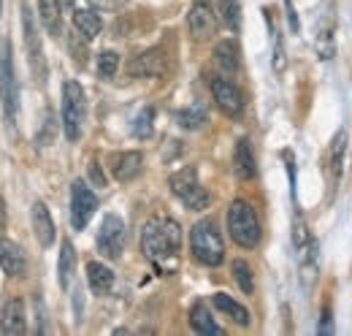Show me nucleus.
<instances>
[{"label":"nucleus","mask_w":352,"mask_h":336,"mask_svg":"<svg viewBox=\"0 0 352 336\" xmlns=\"http://www.w3.org/2000/svg\"><path fill=\"white\" fill-rule=\"evenodd\" d=\"M293 244H296V250L301 252V258H309V250H311V236H309L307 225H304V220H301V217L296 220V228H293Z\"/></svg>","instance_id":"nucleus-29"},{"label":"nucleus","mask_w":352,"mask_h":336,"mask_svg":"<svg viewBox=\"0 0 352 336\" xmlns=\"http://www.w3.org/2000/svg\"><path fill=\"white\" fill-rule=\"evenodd\" d=\"M22 30H25V46H28V63H30V71L36 76V82H46V57H44V46H41V36H38V28L30 17L28 8H22Z\"/></svg>","instance_id":"nucleus-9"},{"label":"nucleus","mask_w":352,"mask_h":336,"mask_svg":"<svg viewBox=\"0 0 352 336\" xmlns=\"http://www.w3.org/2000/svg\"><path fill=\"white\" fill-rule=\"evenodd\" d=\"M190 250H192V258L204 266H220L225 260V244H222L220 231L212 220H201V222L192 225Z\"/></svg>","instance_id":"nucleus-3"},{"label":"nucleus","mask_w":352,"mask_h":336,"mask_svg":"<svg viewBox=\"0 0 352 336\" xmlns=\"http://www.w3.org/2000/svg\"><path fill=\"white\" fill-rule=\"evenodd\" d=\"M152 120H155V109H144V112L135 117V123H133V136L149 138V136H152Z\"/></svg>","instance_id":"nucleus-32"},{"label":"nucleus","mask_w":352,"mask_h":336,"mask_svg":"<svg viewBox=\"0 0 352 336\" xmlns=\"http://www.w3.org/2000/svg\"><path fill=\"white\" fill-rule=\"evenodd\" d=\"M214 306L225 312L228 317H233V323H239V326H250V312H247V306H241L239 301H233L230 295L225 293H214Z\"/></svg>","instance_id":"nucleus-23"},{"label":"nucleus","mask_w":352,"mask_h":336,"mask_svg":"<svg viewBox=\"0 0 352 336\" xmlns=\"http://www.w3.org/2000/svg\"><path fill=\"white\" fill-rule=\"evenodd\" d=\"M141 250L157 269L171 271L182 252V225L163 214L149 217L141 231Z\"/></svg>","instance_id":"nucleus-1"},{"label":"nucleus","mask_w":352,"mask_h":336,"mask_svg":"<svg viewBox=\"0 0 352 336\" xmlns=\"http://www.w3.org/2000/svg\"><path fill=\"white\" fill-rule=\"evenodd\" d=\"M344 149H347V133L339 130L336 138H333V147H331V168L333 174H342V158H344Z\"/></svg>","instance_id":"nucleus-31"},{"label":"nucleus","mask_w":352,"mask_h":336,"mask_svg":"<svg viewBox=\"0 0 352 336\" xmlns=\"http://www.w3.org/2000/svg\"><path fill=\"white\" fill-rule=\"evenodd\" d=\"M141 168H144V155L141 152H122V155L114 158L111 174H114L117 182H131L141 174Z\"/></svg>","instance_id":"nucleus-15"},{"label":"nucleus","mask_w":352,"mask_h":336,"mask_svg":"<svg viewBox=\"0 0 352 336\" xmlns=\"http://www.w3.org/2000/svg\"><path fill=\"white\" fill-rule=\"evenodd\" d=\"M214 63L220 65L228 76L239 74V68H241V54H239L236 41H230V39H228V41L217 43V46H214Z\"/></svg>","instance_id":"nucleus-18"},{"label":"nucleus","mask_w":352,"mask_h":336,"mask_svg":"<svg viewBox=\"0 0 352 336\" xmlns=\"http://www.w3.org/2000/svg\"><path fill=\"white\" fill-rule=\"evenodd\" d=\"M0 328H3L6 334H25V331H28V315H25L22 298H11V301L3 306Z\"/></svg>","instance_id":"nucleus-14"},{"label":"nucleus","mask_w":352,"mask_h":336,"mask_svg":"<svg viewBox=\"0 0 352 336\" xmlns=\"http://www.w3.org/2000/svg\"><path fill=\"white\" fill-rule=\"evenodd\" d=\"M125 250V222L117 214H106L98 231V252L109 260H117Z\"/></svg>","instance_id":"nucleus-8"},{"label":"nucleus","mask_w":352,"mask_h":336,"mask_svg":"<svg viewBox=\"0 0 352 336\" xmlns=\"http://www.w3.org/2000/svg\"><path fill=\"white\" fill-rule=\"evenodd\" d=\"M212 95L217 101V106L222 109V114L228 117H241L244 114V92L225 76H212Z\"/></svg>","instance_id":"nucleus-11"},{"label":"nucleus","mask_w":352,"mask_h":336,"mask_svg":"<svg viewBox=\"0 0 352 336\" xmlns=\"http://www.w3.org/2000/svg\"><path fill=\"white\" fill-rule=\"evenodd\" d=\"M87 120V98L79 82H65L63 87V127H65V138L76 141L82 136V127Z\"/></svg>","instance_id":"nucleus-5"},{"label":"nucleus","mask_w":352,"mask_h":336,"mask_svg":"<svg viewBox=\"0 0 352 336\" xmlns=\"http://www.w3.org/2000/svg\"><path fill=\"white\" fill-rule=\"evenodd\" d=\"M87 41L89 39H79V36H71V41H68V49H71V54L76 57V63L79 65H85V60H87Z\"/></svg>","instance_id":"nucleus-33"},{"label":"nucleus","mask_w":352,"mask_h":336,"mask_svg":"<svg viewBox=\"0 0 352 336\" xmlns=\"http://www.w3.org/2000/svg\"><path fill=\"white\" fill-rule=\"evenodd\" d=\"M228 231H230V239L244 247V250H255L261 244V220L255 209L247 204V201H233L230 209H228Z\"/></svg>","instance_id":"nucleus-2"},{"label":"nucleus","mask_w":352,"mask_h":336,"mask_svg":"<svg viewBox=\"0 0 352 336\" xmlns=\"http://www.w3.org/2000/svg\"><path fill=\"white\" fill-rule=\"evenodd\" d=\"M38 14L44 22L49 36H60L63 33V11H60V0H38Z\"/></svg>","instance_id":"nucleus-20"},{"label":"nucleus","mask_w":352,"mask_h":336,"mask_svg":"<svg viewBox=\"0 0 352 336\" xmlns=\"http://www.w3.org/2000/svg\"><path fill=\"white\" fill-rule=\"evenodd\" d=\"M117 68H120V54L117 52H100V57H98V74L103 79H111L117 74Z\"/></svg>","instance_id":"nucleus-30"},{"label":"nucleus","mask_w":352,"mask_h":336,"mask_svg":"<svg viewBox=\"0 0 352 336\" xmlns=\"http://www.w3.org/2000/svg\"><path fill=\"white\" fill-rule=\"evenodd\" d=\"M87 282L92 288V293L103 295L114 288V271L98 260H89L87 263Z\"/></svg>","instance_id":"nucleus-19"},{"label":"nucleus","mask_w":352,"mask_h":336,"mask_svg":"<svg viewBox=\"0 0 352 336\" xmlns=\"http://www.w3.org/2000/svg\"><path fill=\"white\" fill-rule=\"evenodd\" d=\"M33 231H36L41 247H52L57 231H54V220H52V214H49L44 201H36L33 204Z\"/></svg>","instance_id":"nucleus-16"},{"label":"nucleus","mask_w":352,"mask_h":336,"mask_svg":"<svg viewBox=\"0 0 352 336\" xmlns=\"http://www.w3.org/2000/svg\"><path fill=\"white\" fill-rule=\"evenodd\" d=\"M0 14H3V0H0Z\"/></svg>","instance_id":"nucleus-38"},{"label":"nucleus","mask_w":352,"mask_h":336,"mask_svg":"<svg viewBox=\"0 0 352 336\" xmlns=\"http://www.w3.org/2000/svg\"><path fill=\"white\" fill-rule=\"evenodd\" d=\"M168 185H171V190H174V196L187 207V209L192 211H204L209 207V193H206V187H201V182H198V174H195V168H182V171H176L171 174V179H168Z\"/></svg>","instance_id":"nucleus-6"},{"label":"nucleus","mask_w":352,"mask_h":336,"mask_svg":"<svg viewBox=\"0 0 352 336\" xmlns=\"http://www.w3.org/2000/svg\"><path fill=\"white\" fill-rule=\"evenodd\" d=\"M212 6L220 14V22H225L230 30L239 28V3L236 0H212Z\"/></svg>","instance_id":"nucleus-26"},{"label":"nucleus","mask_w":352,"mask_h":336,"mask_svg":"<svg viewBox=\"0 0 352 336\" xmlns=\"http://www.w3.org/2000/svg\"><path fill=\"white\" fill-rule=\"evenodd\" d=\"M74 269H76V250H74V244H71V242H63V250H60V263H57L60 288H71Z\"/></svg>","instance_id":"nucleus-24"},{"label":"nucleus","mask_w":352,"mask_h":336,"mask_svg":"<svg viewBox=\"0 0 352 336\" xmlns=\"http://www.w3.org/2000/svg\"><path fill=\"white\" fill-rule=\"evenodd\" d=\"M95 8H114L117 3H122V0H89Z\"/></svg>","instance_id":"nucleus-36"},{"label":"nucleus","mask_w":352,"mask_h":336,"mask_svg":"<svg viewBox=\"0 0 352 336\" xmlns=\"http://www.w3.org/2000/svg\"><path fill=\"white\" fill-rule=\"evenodd\" d=\"M233 171H236V176L239 179H252L255 174H258V166H255V155H252V147H250V141L247 138H241L239 144H236V149H233Z\"/></svg>","instance_id":"nucleus-17"},{"label":"nucleus","mask_w":352,"mask_h":336,"mask_svg":"<svg viewBox=\"0 0 352 336\" xmlns=\"http://www.w3.org/2000/svg\"><path fill=\"white\" fill-rule=\"evenodd\" d=\"M98 209V196L87 187V182L74 179L71 185V222L76 231H85L89 217Z\"/></svg>","instance_id":"nucleus-10"},{"label":"nucleus","mask_w":352,"mask_h":336,"mask_svg":"<svg viewBox=\"0 0 352 336\" xmlns=\"http://www.w3.org/2000/svg\"><path fill=\"white\" fill-rule=\"evenodd\" d=\"M0 269L8 274V277H22L28 271V258L22 247L11 239H0Z\"/></svg>","instance_id":"nucleus-13"},{"label":"nucleus","mask_w":352,"mask_h":336,"mask_svg":"<svg viewBox=\"0 0 352 336\" xmlns=\"http://www.w3.org/2000/svg\"><path fill=\"white\" fill-rule=\"evenodd\" d=\"M0 101H3V114L6 125H16L19 114V87H16V74H14V57H11V43L0 41Z\"/></svg>","instance_id":"nucleus-4"},{"label":"nucleus","mask_w":352,"mask_h":336,"mask_svg":"<svg viewBox=\"0 0 352 336\" xmlns=\"http://www.w3.org/2000/svg\"><path fill=\"white\" fill-rule=\"evenodd\" d=\"M176 120H179V125L187 127V130H198V127L206 123V109H204V106L184 109V112H179V114H176Z\"/></svg>","instance_id":"nucleus-27"},{"label":"nucleus","mask_w":352,"mask_h":336,"mask_svg":"<svg viewBox=\"0 0 352 336\" xmlns=\"http://www.w3.org/2000/svg\"><path fill=\"white\" fill-rule=\"evenodd\" d=\"M6 228V204H3V198H0V231Z\"/></svg>","instance_id":"nucleus-37"},{"label":"nucleus","mask_w":352,"mask_h":336,"mask_svg":"<svg viewBox=\"0 0 352 336\" xmlns=\"http://www.w3.org/2000/svg\"><path fill=\"white\" fill-rule=\"evenodd\" d=\"M190 326H192L198 334H212V336L222 334V328L212 320V315H209L206 304H195V306L190 309Z\"/></svg>","instance_id":"nucleus-22"},{"label":"nucleus","mask_w":352,"mask_h":336,"mask_svg":"<svg viewBox=\"0 0 352 336\" xmlns=\"http://www.w3.org/2000/svg\"><path fill=\"white\" fill-rule=\"evenodd\" d=\"M168 68V54L166 49L155 46V49H146L144 54H138L131 63V76H146V79H155V76H163Z\"/></svg>","instance_id":"nucleus-12"},{"label":"nucleus","mask_w":352,"mask_h":336,"mask_svg":"<svg viewBox=\"0 0 352 336\" xmlns=\"http://www.w3.org/2000/svg\"><path fill=\"white\" fill-rule=\"evenodd\" d=\"M57 117H54V112L52 109H46L44 112V120H41V127H38V133H36V144L38 147H49V144H54V138H57Z\"/></svg>","instance_id":"nucleus-25"},{"label":"nucleus","mask_w":352,"mask_h":336,"mask_svg":"<svg viewBox=\"0 0 352 336\" xmlns=\"http://www.w3.org/2000/svg\"><path fill=\"white\" fill-rule=\"evenodd\" d=\"M233 277H236L239 288H241V291H244L247 295L255 291V282H252V271H250V266H247L244 260H233Z\"/></svg>","instance_id":"nucleus-28"},{"label":"nucleus","mask_w":352,"mask_h":336,"mask_svg":"<svg viewBox=\"0 0 352 336\" xmlns=\"http://www.w3.org/2000/svg\"><path fill=\"white\" fill-rule=\"evenodd\" d=\"M74 28L79 30V36L95 39V36L103 30V19H100L95 11H89V8H76V11H74Z\"/></svg>","instance_id":"nucleus-21"},{"label":"nucleus","mask_w":352,"mask_h":336,"mask_svg":"<svg viewBox=\"0 0 352 336\" xmlns=\"http://www.w3.org/2000/svg\"><path fill=\"white\" fill-rule=\"evenodd\" d=\"M187 28L195 41H209L220 28V14L214 11L212 0H195L187 14Z\"/></svg>","instance_id":"nucleus-7"},{"label":"nucleus","mask_w":352,"mask_h":336,"mask_svg":"<svg viewBox=\"0 0 352 336\" xmlns=\"http://www.w3.org/2000/svg\"><path fill=\"white\" fill-rule=\"evenodd\" d=\"M331 331H333V326H331V306H325L322 309V323H320L317 334H331Z\"/></svg>","instance_id":"nucleus-35"},{"label":"nucleus","mask_w":352,"mask_h":336,"mask_svg":"<svg viewBox=\"0 0 352 336\" xmlns=\"http://www.w3.org/2000/svg\"><path fill=\"white\" fill-rule=\"evenodd\" d=\"M89 179L95 182V187H106V176H103V171H100V166L95 160L89 163Z\"/></svg>","instance_id":"nucleus-34"}]
</instances>
